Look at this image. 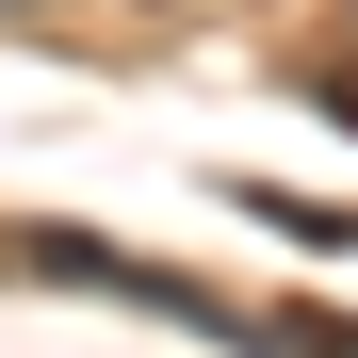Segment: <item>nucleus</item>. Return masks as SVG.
Here are the masks:
<instances>
[{
	"label": "nucleus",
	"instance_id": "obj_1",
	"mask_svg": "<svg viewBox=\"0 0 358 358\" xmlns=\"http://www.w3.org/2000/svg\"><path fill=\"white\" fill-rule=\"evenodd\" d=\"M261 342H277V358H358V310H277Z\"/></svg>",
	"mask_w": 358,
	"mask_h": 358
},
{
	"label": "nucleus",
	"instance_id": "obj_2",
	"mask_svg": "<svg viewBox=\"0 0 358 358\" xmlns=\"http://www.w3.org/2000/svg\"><path fill=\"white\" fill-rule=\"evenodd\" d=\"M0 17H17V0H0Z\"/></svg>",
	"mask_w": 358,
	"mask_h": 358
}]
</instances>
